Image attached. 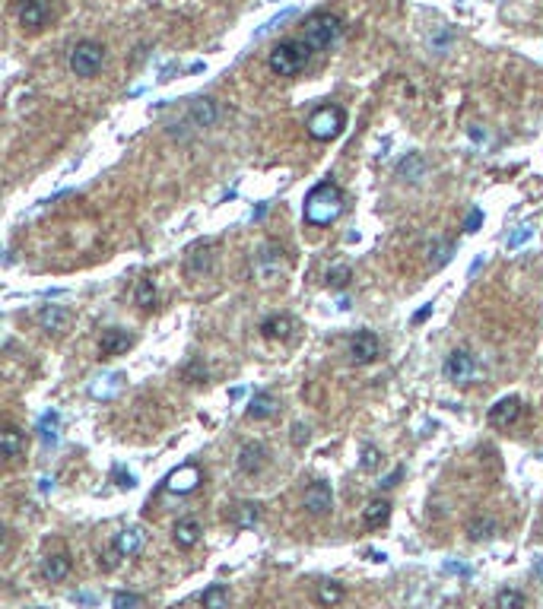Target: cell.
<instances>
[{"mask_svg":"<svg viewBox=\"0 0 543 609\" xmlns=\"http://www.w3.org/2000/svg\"><path fill=\"white\" fill-rule=\"evenodd\" d=\"M35 321H39V327L48 330V333H64L73 321V311L64 308V304H42Z\"/></svg>","mask_w":543,"mask_h":609,"instance_id":"8fae6325","label":"cell"},{"mask_svg":"<svg viewBox=\"0 0 543 609\" xmlns=\"http://www.w3.org/2000/svg\"><path fill=\"white\" fill-rule=\"evenodd\" d=\"M445 378L451 381V384H470L473 378H477V362H473V355L467 352V349H454L451 355L445 359Z\"/></svg>","mask_w":543,"mask_h":609,"instance_id":"52a82bcc","label":"cell"},{"mask_svg":"<svg viewBox=\"0 0 543 609\" xmlns=\"http://www.w3.org/2000/svg\"><path fill=\"white\" fill-rule=\"evenodd\" d=\"M378 467H382V450H378L375 444H362V450H359V469L375 473Z\"/></svg>","mask_w":543,"mask_h":609,"instance_id":"836d02e7","label":"cell"},{"mask_svg":"<svg viewBox=\"0 0 543 609\" xmlns=\"http://www.w3.org/2000/svg\"><path fill=\"white\" fill-rule=\"evenodd\" d=\"M340 35H343V19H340L337 13L318 10L305 19V35L302 38H305L315 51H327L331 44L340 42Z\"/></svg>","mask_w":543,"mask_h":609,"instance_id":"3957f363","label":"cell"},{"mask_svg":"<svg viewBox=\"0 0 543 609\" xmlns=\"http://www.w3.org/2000/svg\"><path fill=\"white\" fill-rule=\"evenodd\" d=\"M388 514H391V505L384 498H375V501H369L365 505V511H362V524L369 527V530H375V527H382L384 520H388Z\"/></svg>","mask_w":543,"mask_h":609,"instance_id":"484cf974","label":"cell"},{"mask_svg":"<svg viewBox=\"0 0 543 609\" xmlns=\"http://www.w3.org/2000/svg\"><path fill=\"white\" fill-rule=\"evenodd\" d=\"M397 175H401L403 181H410V184L422 181V178L429 175V162H426V156H422V152H407V156L401 159V165H397Z\"/></svg>","mask_w":543,"mask_h":609,"instance_id":"ac0fdd59","label":"cell"},{"mask_svg":"<svg viewBox=\"0 0 543 609\" xmlns=\"http://www.w3.org/2000/svg\"><path fill=\"white\" fill-rule=\"evenodd\" d=\"M302 505H305V511L315 514V517L327 514V511L334 508V492H331V486H327L324 479L312 482V486L305 488V495H302Z\"/></svg>","mask_w":543,"mask_h":609,"instance_id":"30bf717a","label":"cell"},{"mask_svg":"<svg viewBox=\"0 0 543 609\" xmlns=\"http://www.w3.org/2000/svg\"><path fill=\"white\" fill-rule=\"evenodd\" d=\"M130 346H134V336H130L128 330H121V327H109V330L102 333V343H99V352H102V359H111V355L128 352Z\"/></svg>","mask_w":543,"mask_h":609,"instance_id":"2e32d148","label":"cell"},{"mask_svg":"<svg viewBox=\"0 0 543 609\" xmlns=\"http://www.w3.org/2000/svg\"><path fill=\"white\" fill-rule=\"evenodd\" d=\"M264 467H267V448H264L261 441L242 444V450H238V469H242L245 476H257Z\"/></svg>","mask_w":543,"mask_h":609,"instance_id":"5bb4252c","label":"cell"},{"mask_svg":"<svg viewBox=\"0 0 543 609\" xmlns=\"http://www.w3.org/2000/svg\"><path fill=\"white\" fill-rule=\"evenodd\" d=\"M289 16H293V10H283V13H280V16H274V19H270V23H267V25H261V29H257V32H255V38H264V35H267V32H274V29H276V25H280V23H286V19H289Z\"/></svg>","mask_w":543,"mask_h":609,"instance_id":"f35d334b","label":"cell"},{"mask_svg":"<svg viewBox=\"0 0 543 609\" xmlns=\"http://www.w3.org/2000/svg\"><path fill=\"white\" fill-rule=\"evenodd\" d=\"M213 270V241H197L185 251V273L188 276H207Z\"/></svg>","mask_w":543,"mask_h":609,"instance_id":"ba28073f","label":"cell"},{"mask_svg":"<svg viewBox=\"0 0 543 609\" xmlns=\"http://www.w3.org/2000/svg\"><path fill=\"white\" fill-rule=\"evenodd\" d=\"M343 124H346L343 108L324 105L308 118V133H312V140H334L340 130H343Z\"/></svg>","mask_w":543,"mask_h":609,"instance_id":"8992f818","label":"cell"},{"mask_svg":"<svg viewBox=\"0 0 543 609\" xmlns=\"http://www.w3.org/2000/svg\"><path fill=\"white\" fill-rule=\"evenodd\" d=\"M496 520L492 517H473L470 524H467V536L473 539V543H483V539H492L496 536Z\"/></svg>","mask_w":543,"mask_h":609,"instance_id":"4316f807","label":"cell"},{"mask_svg":"<svg viewBox=\"0 0 543 609\" xmlns=\"http://www.w3.org/2000/svg\"><path fill=\"white\" fill-rule=\"evenodd\" d=\"M365 555H369L372 562H384V552H375V549H369V552H365Z\"/></svg>","mask_w":543,"mask_h":609,"instance_id":"f907efd6","label":"cell"},{"mask_svg":"<svg viewBox=\"0 0 543 609\" xmlns=\"http://www.w3.org/2000/svg\"><path fill=\"white\" fill-rule=\"evenodd\" d=\"M343 596H346V590H343V584H337V581H324V584H318V590H315V600H318L324 609L343 603Z\"/></svg>","mask_w":543,"mask_h":609,"instance_id":"d4e9b609","label":"cell"},{"mask_svg":"<svg viewBox=\"0 0 543 609\" xmlns=\"http://www.w3.org/2000/svg\"><path fill=\"white\" fill-rule=\"evenodd\" d=\"M467 137H470L473 143H486V140H489V133H486V130H480L477 124H470V127H467Z\"/></svg>","mask_w":543,"mask_h":609,"instance_id":"7bdbcfd3","label":"cell"},{"mask_svg":"<svg viewBox=\"0 0 543 609\" xmlns=\"http://www.w3.org/2000/svg\"><path fill=\"white\" fill-rule=\"evenodd\" d=\"M401 476H403V467H397L394 473H391V476H384V479L378 482V486H382V488H394L397 482H401Z\"/></svg>","mask_w":543,"mask_h":609,"instance_id":"b9f144b4","label":"cell"},{"mask_svg":"<svg viewBox=\"0 0 543 609\" xmlns=\"http://www.w3.org/2000/svg\"><path fill=\"white\" fill-rule=\"evenodd\" d=\"M480 222H483V209H470V216H467V222H464V232L473 235L480 228Z\"/></svg>","mask_w":543,"mask_h":609,"instance_id":"ab89813d","label":"cell"},{"mask_svg":"<svg viewBox=\"0 0 543 609\" xmlns=\"http://www.w3.org/2000/svg\"><path fill=\"white\" fill-rule=\"evenodd\" d=\"M143 546H147V533H143L140 527H124V530L115 536L111 549H115L121 558H137L143 552Z\"/></svg>","mask_w":543,"mask_h":609,"instance_id":"4fadbf2b","label":"cell"},{"mask_svg":"<svg viewBox=\"0 0 543 609\" xmlns=\"http://www.w3.org/2000/svg\"><path fill=\"white\" fill-rule=\"evenodd\" d=\"M71 73L80 76V80H90V76H96L99 70H102L105 63V44L92 42V38H83V42H77L71 48Z\"/></svg>","mask_w":543,"mask_h":609,"instance_id":"277c9868","label":"cell"},{"mask_svg":"<svg viewBox=\"0 0 543 609\" xmlns=\"http://www.w3.org/2000/svg\"><path fill=\"white\" fill-rule=\"evenodd\" d=\"M67 574H71V555H64V552H54V555H48L45 562H42V577H45L48 584L64 581Z\"/></svg>","mask_w":543,"mask_h":609,"instance_id":"ffe728a7","label":"cell"},{"mask_svg":"<svg viewBox=\"0 0 543 609\" xmlns=\"http://www.w3.org/2000/svg\"><path fill=\"white\" fill-rule=\"evenodd\" d=\"M451 254H454V241L435 238L432 245H429V264H432V270H441V266L451 260Z\"/></svg>","mask_w":543,"mask_h":609,"instance_id":"83f0119b","label":"cell"},{"mask_svg":"<svg viewBox=\"0 0 543 609\" xmlns=\"http://www.w3.org/2000/svg\"><path fill=\"white\" fill-rule=\"evenodd\" d=\"M172 536H175V546H178V549H194V546L200 543V524L194 517H181L178 524H175Z\"/></svg>","mask_w":543,"mask_h":609,"instance_id":"d6986e66","label":"cell"},{"mask_svg":"<svg viewBox=\"0 0 543 609\" xmlns=\"http://www.w3.org/2000/svg\"><path fill=\"white\" fill-rule=\"evenodd\" d=\"M39 488H42V492H51V488H54V479H48V476H45V479L39 482Z\"/></svg>","mask_w":543,"mask_h":609,"instance_id":"681fc988","label":"cell"},{"mask_svg":"<svg viewBox=\"0 0 543 609\" xmlns=\"http://www.w3.org/2000/svg\"><path fill=\"white\" fill-rule=\"evenodd\" d=\"M302 213H305V222H312V226H331L343 213V190L334 181L315 184L305 197V209Z\"/></svg>","mask_w":543,"mask_h":609,"instance_id":"6da1fadb","label":"cell"},{"mask_svg":"<svg viewBox=\"0 0 543 609\" xmlns=\"http://www.w3.org/2000/svg\"><path fill=\"white\" fill-rule=\"evenodd\" d=\"M188 121H191V127H213L219 121L216 99H210V95L194 99L191 105H188Z\"/></svg>","mask_w":543,"mask_h":609,"instance_id":"9a60e30c","label":"cell"},{"mask_svg":"<svg viewBox=\"0 0 543 609\" xmlns=\"http://www.w3.org/2000/svg\"><path fill=\"white\" fill-rule=\"evenodd\" d=\"M257 520H261V505H255V501H242V505L236 508V527L238 530H251Z\"/></svg>","mask_w":543,"mask_h":609,"instance_id":"f1b7e54d","label":"cell"},{"mask_svg":"<svg viewBox=\"0 0 543 609\" xmlns=\"http://www.w3.org/2000/svg\"><path fill=\"white\" fill-rule=\"evenodd\" d=\"M312 44L305 42V38H289V42H276L274 48H270V70H274L276 76H295L305 70L308 57H312Z\"/></svg>","mask_w":543,"mask_h":609,"instance_id":"7a4b0ae2","label":"cell"},{"mask_svg":"<svg viewBox=\"0 0 543 609\" xmlns=\"http://www.w3.org/2000/svg\"><path fill=\"white\" fill-rule=\"evenodd\" d=\"M13 4H20V6H26V4H29V0H13Z\"/></svg>","mask_w":543,"mask_h":609,"instance_id":"816d5d0a","label":"cell"},{"mask_svg":"<svg viewBox=\"0 0 543 609\" xmlns=\"http://www.w3.org/2000/svg\"><path fill=\"white\" fill-rule=\"evenodd\" d=\"M429 314H432V304H422V308H420V311H416V314H413V324H422V321H426Z\"/></svg>","mask_w":543,"mask_h":609,"instance_id":"f6af8a7d","label":"cell"},{"mask_svg":"<svg viewBox=\"0 0 543 609\" xmlns=\"http://www.w3.org/2000/svg\"><path fill=\"white\" fill-rule=\"evenodd\" d=\"M251 266H255V276L261 279V283H276V279L286 273V251H283L280 245H274V241H264V245L255 251Z\"/></svg>","mask_w":543,"mask_h":609,"instance_id":"5b68a950","label":"cell"},{"mask_svg":"<svg viewBox=\"0 0 543 609\" xmlns=\"http://www.w3.org/2000/svg\"><path fill=\"white\" fill-rule=\"evenodd\" d=\"M134 302L140 304V308H153L156 304V285H153V279H137V285H134Z\"/></svg>","mask_w":543,"mask_h":609,"instance_id":"1f68e13d","label":"cell"},{"mask_svg":"<svg viewBox=\"0 0 543 609\" xmlns=\"http://www.w3.org/2000/svg\"><path fill=\"white\" fill-rule=\"evenodd\" d=\"M111 609H143V596L121 590V593H115V600H111Z\"/></svg>","mask_w":543,"mask_h":609,"instance_id":"e575fe53","label":"cell"},{"mask_svg":"<svg viewBox=\"0 0 543 609\" xmlns=\"http://www.w3.org/2000/svg\"><path fill=\"white\" fill-rule=\"evenodd\" d=\"M524 593L521 590H511V587H505V590H499L496 593V609H524Z\"/></svg>","mask_w":543,"mask_h":609,"instance_id":"d6a6232c","label":"cell"},{"mask_svg":"<svg viewBox=\"0 0 543 609\" xmlns=\"http://www.w3.org/2000/svg\"><path fill=\"white\" fill-rule=\"evenodd\" d=\"M226 603H229V590H226L223 584H210V587L200 593V606L204 609H226Z\"/></svg>","mask_w":543,"mask_h":609,"instance_id":"f546056e","label":"cell"},{"mask_svg":"<svg viewBox=\"0 0 543 609\" xmlns=\"http://www.w3.org/2000/svg\"><path fill=\"white\" fill-rule=\"evenodd\" d=\"M350 355L356 365H369V362H375L382 355V343H378V336L372 330H359L350 340Z\"/></svg>","mask_w":543,"mask_h":609,"instance_id":"9c48e42d","label":"cell"},{"mask_svg":"<svg viewBox=\"0 0 543 609\" xmlns=\"http://www.w3.org/2000/svg\"><path fill=\"white\" fill-rule=\"evenodd\" d=\"M20 23L26 25V29L39 32L42 25L48 23V4L45 0H29L26 6H20Z\"/></svg>","mask_w":543,"mask_h":609,"instance_id":"603a6c76","label":"cell"},{"mask_svg":"<svg viewBox=\"0 0 543 609\" xmlns=\"http://www.w3.org/2000/svg\"><path fill=\"white\" fill-rule=\"evenodd\" d=\"M197 482H200V469L194 467V463H185V467H178L175 473H169L166 488H169V492L185 495V492H194V488H197Z\"/></svg>","mask_w":543,"mask_h":609,"instance_id":"e0dca14e","label":"cell"},{"mask_svg":"<svg viewBox=\"0 0 543 609\" xmlns=\"http://www.w3.org/2000/svg\"><path fill=\"white\" fill-rule=\"evenodd\" d=\"M175 70H178V67H175V63H169V67H166V70H162V76H159V82H169V80H172V73H175Z\"/></svg>","mask_w":543,"mask_h":609,"instance_id":"7dc6e473","label":"cell"},{"mask_svg":"<svg viewBox=\"0 0 543 609\" xmlns=\"http://www.w3.org/2000/svg\"><path fill=\"white\" fill-rule=\"evenodd\" d=\"M23 448H26V438H23V431L16 429V425H7V429L0 431V450H4V457H7V463L20 460Z\"/></svg>","mask_w":543,"mask_h":609,"instance_id":"44dd1931","label":"cell"},{"mask_svg":"<svg viewBox=\"0 0 543 609\" xmlns=\"http://www.w3.org/2000/svg\"><path fill=\"white\" fill-rule=\"evenodd\" d=\"M293 327L295 324L289 314H274L261 324V336L264 340H289V336H293Z\"/></svg>","mask_w":543,"mask_h":609,"instance_id":"7402d4cb","label":"cell"},{"mask_svg":"<svg viewBox=\"0 0 543 609\" xmlns=\"http://www.w3.org/2000/svg\"><path fill=\"white\" fill-rule=\"evenodd\" d=\"M73 603H83V606H92L96 600H92L90 593H73Z\"/></svg>","mask_w":543,"mask_h":609,"instance_id":"bcb514c9","label":"cell"},{"mask_svg":"<svg viewBox=\"0 0 543 609\" xmlns=\"http://www.w3.org/2000/svg\"><path fill=\"white\" fill-rule=\"evenodd\" d=\"M185 381H191V384H200V381H207L204 362H191V365L185 368Z\"/></svg>","mask_w":543,"mask_h":609,"instance_id":"74e56055","label":"cell"},{"mask_svg":"<svg viewBox=\"0 0 543 609\" xmlns=\"http://www.w3.org/2000/svg\"><path fill=\"white\" fill-rule=\"evenodd\" d=\"M445 571H451V574H464V577H470V568H467V565H460V562H445Z\"/></svg>","mask_w":543,"mask_h":609,"instance_id":"ee69618b","label":"cell"},{"mask_svg":"<svg viewBox=\"0 0 543 609\" xmlns=\"http://www.w3.org/2000/svg\"><path fill=\"white\" fill-rule=\"evenodd\" d=\"M530 235H534V226H530V222H524V226H518L515 232L508 235V241H505V245H508V251H518V247H521Z\"/></svg>","mask_w":543,"mask_h":609,"instance_id":"8d00e7d4","label":"cell"},{"mask_svg":"<svg viewBox=\"0 0 543 609\" xmlns=\"http://www.w3.org/2000/svg\"><path fill=\"white\" fill-rule=\"evenodd\" d=\"M58 425H61V416L58 412H45V416L39 419V438L45 444H58Z\"/></svg>","mask_w":543,"mask_h":609,"instance_id":"4dcf8cb0","label":"cell"},{"mask_svg":"<svg viewBox=\"0 0 543 609\" xmlns=\"http://www.w3.org/2000/svg\"><path fill=\"white\" fill-rule=\"evenodd\" d=\"M350 279H353L350 266H334V270L327 273V285H331V289H346Z\"/></svg>","mask_w":543,"mask_h":609,"instance_id":"d590c367","label":"cell"},{"mask_svg":"<svg viewBox=\"0 0 543 609\" xmlns=\"http://www.w3.org/2000/svg\"><path fill=\"white\" fill-rule=\"evenodd\" d=\"M276 410H280V403H276L274 393L257 390L255 397H251V403H248V419H270Z\"/></svg>","mask_w":543,"mask_h":609,"instance_id":"cb8c5ba5","label":"cell"},{"mask_svg":"<svg viewBox=\"0 0 543 609\" xmlns=\"http://www.w3.org/2000/svg\"><path fill=\"white\" fill-rule=\"evenodd\" d=\"M305 441H308V425L295 422V425H293V444H295V448H302Z\"/></svg>","mask_w":543,"mask_h":609,"instance_id":"60d3db41","label":"cell"},{"mask_svg":"<svg viewBox=\"0 0 543 609\" xmlns=\"http://www.w3.org/2000/svg\"><path fill=\"white\" fill-rule=\"evenodd\" d=\"M521 397H502L496 400V406H489V425H496V429H508V425H515L518 419H521Z\"/></svg>","mask_w":543,"mask_h":609,"instance_id":"7c38bea8","label":"cell"},{"mask_svg":"<svg viewBox=\"0 0 543 609\" xmlns=\"http://www.w3.org/2000/svg\"><path fill=\"white\" fill-rule=\"evenodd\" d=\"M534 577H537V581H543V555L534 562Z\"/></svg>","mask_w":543,"mask_h":609,"instance_id":"c3c4849f","label":"cell"}]
</instances>
